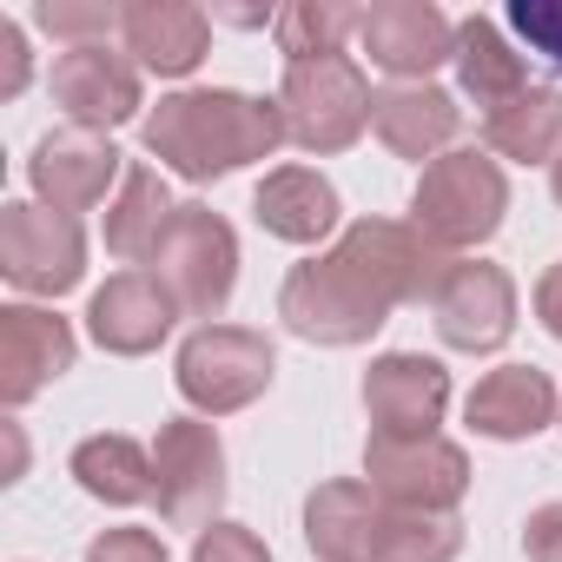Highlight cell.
I'll list each match as a JSON object with an SVG mask.
<instances>
[{"mask_svg": "<svg viewBox=\"0 0 562 562\" xmlns=\"http://www.w3.org/2000/svg\"><path fill=\"white\" fill-rule=\"evenodd\" d=\"M364 54L378 74H391L397 87H417L430 67L457 60V21L430 0H378L364 8V27H358Z\"/></svg>", "mask_w": 562, "mask_h": 562, "instance_id": "11", "label": "cell"}, {"mask_svg": "<svg viewBox=\"0 0 562 562\" xmlns=\"http://www.w3.org/2000/svg\"><path fill=\"white\" fill-rule=\"evenodd\" d=\"M483 146L522 166H555L562 159V87H529L503 113L483 120Z\"/></svg>", "mask_w": 562, "mask_h": 562, "instance_id": "24", "label": "cell"}, {"mask_svg": "<svg viewBox=\"0 0 562 562\" xmlns=\"http://www.w3.org/2000/svg\"><path fill=\"white\" fill-rule=\"evenodd\" d=\"M60 371H74V331H67V318L34 312V305L0 312V397L27 404Z\"/></svg>", "mask_w": 562, "mask_h": 562, "instance_id": "18", "label": "cell"}, {"mask_svg": "<svg viewBox=\"0 0 562 562\" xmlns=\"http://www.w3.org/2000/svg\"><path fill=\"white\" fill-rule=\"evenodd\" d=\"M172 218H179V205H172L166 179H159L153 166H126L120 199L106 205V251H113V258H133V265L153 258V251L166 245Z\"/></svg>", "mask_w": 562, "mask_h": 562, "instance_id": "23", "label": "cell"}, {"mask_svg": "<svg viewBox=\"0 0 562 562\" xmlns=\"http://www.w3.org/2000/svg\"><path fill=\"white\" fill-rule=\"evenodd\" d=\"M463 417H470L476 437H496V443L536 437V430L555 417V384H549L536 364H503V371H490V378L470 391Z\"/></svg>", "mask_w": 562, "mask_h": 562, "instance_id": "20", "label": "cell"}, {"mask_svg": "<svg viewBox=\"0 0 562 562\" xmlns=\"http://www.w3.org/2000/svg\"><path fill=\"white\" fill-rule=\"evenodd\" d=\"M153 496H159V516L172 529H212V509L225 496V450H218V430L212 424H199V417L159 424V443H153Z\"/></svg>", "mask_w": 562, "mask_h": 562, "instance_id": "7", "label": "cell"}, {"mask_svg": "<svg viewBox=\"0 0 562 562\" xmlns=\"http://www.w3.org/2000/svg\"><path fill=\"white\" fill-rule=\"evenodd\" d=\"M172 318H179V299H172L166 278L146 271V265L113 271L106 285L93 292V312H87L93 338H100L106 351H120V358H146V351H159V338L172 331Z\"/></svg>", "mask_w": 562, "mask_h": 562, "instance_id": "14", "label": "cell"}, {"mask_svg": "<svg viewBox=\"0 0 562 562\" xmlns=\"http://www.w3.org/2000/svg\"><path fill=\"white\" fill-rule=\"evenodd\" d=\"M126 179L120 172V146L106 133H87V126H60L34 146V192L54 205V212H93L106 199V186Z\"/></svg>", "mask_w": 562, "mask_h": 562, "instance_id": "15", "label": "cell"}, {"mask_svg": "<svg viewBox=\"0 0 562 562\" xmlns=\"http://www.w3.org/2000/svg\"><path fill=\"white\" fill-rule=\"evenodd\" d=\"M443 251L397 218H358L325 258L299 265L278 292V318L312 345H364L397 305H430Z\"/></svg>", "mask_w": 562, "mask_h": 562, "instance_id": "1", "label": "cell"}, {"mask_svg": "<svg viewBox=\"0 0 562 562\" xmlns=\"http://www.w3.org/2000/svg\"><path fill=\"white\" fill-rule=\"evenodd\" d=\"M509 27L529 41V54H542V60L562 74V0H516V8H509Z\"/></svg>", "mask_w": 562, "mask_h": 562, "instance_id": "29", "label": "cell"}, {"mask_svg": "<svg viewBox=\"0 0 562 562\" xmlns=\"http://www.w3.org/2000/svg\"><path fill=\"white\" fill-rule=\"evenodd\" d=\"M358 27H364V8H345V0H292V8L271 21L278 47H285L292 60H331V54H345V41Z\"/></svg>", "mask_w": 562, "mask_h": 562, "instance_id": "26", "label": "cell"}, {"mask_svg": "<svg viewBox=\"0 0 562 562\" xmlns=\"http://www.w3.org/2000/svg\"><path fill=\"white\" fill-rule=\"evenodd\" d=\"M192 562H271V549L245 522H212V529H199Z\"/></svg>", "mask_w": 562, "mask_h": 562, "instance_id": "30", "label": "cell"}, {"mask_svg": "<svg viewBox=\"0 0 562 562\" xmlns=\"http://www.w3.org/2000/svg\"><path fill=\"white\" fill-rule=\"evenodd\" d=\"M120 41L139 60V74L186 80L205 60V47H212V14L186 8V0H133L126 21H120Z\"/></svg>", "mask_w": 562, "mask_h": 562, "instance_id": "17", "label": "cell"}, {"mask_svg": "<svg viewBox=\"0 0 562 562\" xmlns=\"http://www.w3.org/2000/svg\"><path fill=\"white\" fill-rule=\"evenodd\" d=\"M457 100L430 80L417 87H384L371 100V133L397 153V159H443V146L457 139Z\"/></svg>", "mask_w": 562, "mask_h": 562, "instance_id": "19", "label": "cell"}, {"mask_svg": "<svg viewBox=\"0 0 562 562\" xmlns=\"http://www.w3.org/2000/svg\"><path fill=\"white\" fill-rule=\"evenodd\" d=\"M371 80L351 54L331 60H292L285 87H278V113H285V139L305 153H345L371 126Z\"/></svg>", "mask_w": 562, "mask_h": 562, "instance_id": "4", "label": "cell"}, {"mask_svg": "<svg viewBox=\"0 0 562 562\" xmlns=\"http://www.w3.org/2000/svg\"><path fill=\"white\" fill-rule=\"evenodd\" d=\"M87 562H166V549H159L153 529H106V536L87 549Z\"/></svg>", "mask_w": 562, "mask_h": 562, "instance_id": "31", "label": "cell"}, {"mask_svg": "<svg viewBox=\"0 0 562 562\" xmlns=\"http://www.w3.org/2000/svg\"><path fill=\"white\" fill-rule=\"evenodd\" d=\"M364 470H371V490H378L391 509H430V516H450V503L470 490V457H463L450 437H417V443L371 437Z\"/></svg>", "mask_w": 562, "mask_h": 562, "instance_id": "10", "label": "cell"}, {"mask_svg": "<svg viewBox=\"0 0 562 562\" xmlns=\"http://www.w3.org/2000/svg\"><path fill=\"white\" fill-rule=\"evenodd\" d=\"M278 146H285L278 100H251L232 87H192V93L159 100V113H146V153L199 186L225 179L251 159H271Z\"/></svg>", "mask_w": 562, "mask_h": 562, "instance_id": "2", "label": "cell"}, {"mask_svg": "<svg viewBox=\"0 0 562 562\" xmlns=\"http://www.w3.org/2000/svg\"><path fill=\"white\" fill-rule=\"evenodd\" d=\"M430 318L443 331L450 351H496L516 325V285L509 271L490 258H450L437 292H430Z\"/></svg>", "mask_w": 562, "mask_h": 562, "instance_id": "9", "label": "cell"}, {"mask_svg": "<svg viewBox=\"0 0 562 562\" xmlns=\"http://www.w3.org/2000/svg\"><path fill=\"white\" fill-rule=\"evenodd\" d=\"M364 404H371V437H391V443H417V437H437L443 424V404H450V371L437 358H417V351H391L371 364L364 378Z\"/></svg>", "mask_w": 562, "mask_h": 562, "instance_id": "12", "label": "cell"}, {"mask_svg": "<svg viewBox=\"0 0 562 562\" xmlns=\"http://www.w3.org/2000/svg\"><path fill=\"white\" fill-rule=\"evenodd\" d=\"M391 503L371 483H325L305 503V542L325 562H384Z\"/></svg>", "mask_w": 562, "mask_h": 562, "instance_id": "16", "label": "cell"}, {"mask_svg": "<svg viewBox=\"0 0 562 562\" xmlns=\"http://www.w3.org/2000/svg\"><path fill=\"white\" fill-rule=\"evenodd\" d=\"M536 318L549 325V338H562V265H549L536 278Z\"/></svg>", "mask_w": 562, "mask_h": 562, "instance_id": "34", "label": "cell"}, {"mask_svg": "<svg viewBox=\"0 0 562 562\" xmlns=\"http://www.w3.org/2000/svg\"><path fill=\"white\" fill-rule=\"evenodd\" d=\"M74 476L87 496L113 503V509H133L153 496V457L133 443V437H87L74 450Z\"/></svg>", "mask_w": 562, "mask_h": 562, "instance_id": "25", "label": "cell"}, {"mask_svg": "<svg viewBox=\"0 0 562 562\" xmlns=\"http://www.w3.org/2000/svg\"><path fill=\"white\" fill-rule=\"evenodd\" d=\"M34 21H41L54 41H67V47H100V41L120 34L126 8H106V0H41Z\"/></svg>", "mask_w": 562, "mask_h": 562, "instance_id": "28", "label": "cell"}, {"mask_svg": "<svg viewBox=\"0 0 562 562\" xmlns=\"http://www.w3.org/2000/svg\"><path fill=\"white\" fill-rule=\"evenodd\" d=\"M0 60H8V80H0V100H14L27 87V41L14 21H0Z\"/></svg>", "mask_w": 562, "mask_h": 562, "instance_id": "33", "label": "cell"}, {"mask_svg": "<svg viewBox=\"0 0 562 562\" xmlns=\"http://www.w3.org/2000/svg\"><path fill=\"white\" fill-rule=\"evenodd\" d=\"M457 549H463V522H457V516L391 509V529H384V562H450Z\"/></svg>", "mask_w": 562, "mask_h": 562, "instance_id": "27", "label": "cell"}, {"mask_svg": "<svg viewBox=\"0 0 562 562\" xmlns=\"http://www.w3.org/2000/svg\"><path fill=\"white\" fill-rule=\"evenodd\" d=\"M503 205H509L503 166L470 146V153H443V159L424 166L417 199H411V225L437 251H463V245H483L503 225Z\"/></svg>", "mask_w": 562, "mask_h": 562, "instance_id": "3", "label": "cell"}, {"mask_svg": "<svg viewBox=\"0 0 562 562\" xmlns=\"http://www.w3.org/2000/svg\"><path fill=\"white\" fill-rule=\"evenodd\" d=\"M522 555L529 562H562V503H542L522 522Z\"/></svg>", "mask_w": 562, "mask_h": 562, "instance_id": "32", "label": "cell"}, {"mask_svg": "<svg viewBox=\"0 0 562 562\" xmlns=\"http://www.w3.org/2000/svg\"><path fill=\"white\" fill-rule=\"evenodd\" d=\"M271 371H278L271 338L265 331H245V325H205L179 351V391H186V404H199L212 417L245 411L271 384Z\"/></svg>", "mask_w": 562, "mask_h": 562, "instance_id": "6", "label": "cell"}, {"mask_svg": "<svg viewBox=\"0 0 562 562\" xmlns=\"http://www.w3.org/2000/svg\"><path fill=\"white\" fill-rule=\"evenodd\" d=\"M549 186H555V205H562V159L549 166Z\"/></svg>", "mask_w": 562, "mask_h": 562, "instance_id": "35", "label": "cell"}, {"mask_svg": "<svg viewBox=\"0 0 562 562\" xmlns=\"http://www.w3.org/2000/svg\"><path fill=\"white\" fill-rule=\"evenodd\" d=\"M54 100L67 106L74 126L106 133V126L139 113V60L106 47V41L100 47H67L54 60Z\"/></svg>", "mask_w": 562, "mask_h": 562, "instance_id": "13", "label": "cell"}, {"mask_svg": "<svg viewBox=\"0 0 562 562\" xmlns=\"http://www.w3.org/2000/svg\"><path fill=\"white\" fill-rule=\"evenodd\" d=\"M0 271L21 292H67L87 271V232L80 218L54 212V205H8L0 212Z\"/></svg>", "mask_w": 562, "mask_h": 562, "instance_id": "8", "label": "cell"}, {"mask_svg": "<svg viewBox=\"0 0 562 562\" xmlns=\"http://www.w3.org/2000/svg\"><path fill=\"white\" fill-rule=\"evenodd\" d=\"M251 212H258V225H265L271 238L318 245V238L338 225V192H331V179L312 172V166H278V172H265Z\"/></svg>", "mask_w": 562, "mask_h": 562, "instance_id": "21", "label": "cell"}, {"mask_svg": "<svg viewBox=\"0 0 562 562\" xmlns=\"http://www.w3.org/2000/svg\"><path fill=\"white\" fill-rule=\"evenodd\" d=\"M153 271L172 285L179 312L218 318L225 299H232V285H238V238H232V225L212 205H179L166 245L153 251Z\"/></svg>", "mask_w": 562, "mask_h": 562, "instance_id": "5", "label": "cell"}, {"mask_svg": "<svg viewBox=\"0 0 562 562\" xmlns=\"http://www.w3.org/2000/svg\"><path fill=\"white\" fill-rule=\"evenodd\" d=\"M457 80H463V93L476 100L483 120L503 113L516 93H529V67H522V54H516V47L496 34V21H483V14L457 21Z\"/></svg>", "mask_w": 562, "mask_h": 562, "instance_id": "22", "label": "cell"}]
</instances>
